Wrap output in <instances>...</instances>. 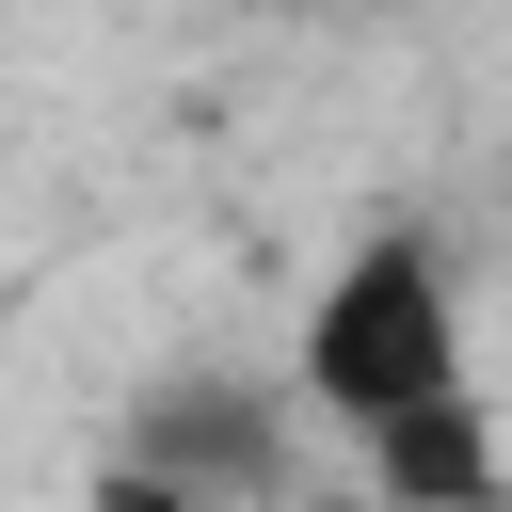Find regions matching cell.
Returning a JSON list of instances; mask_svg holds the SVG:
<instances>
[{
  "label": "cell",
  "instance_id": "6da1fadb",
  "mask_svg": "<svg viewBox=\"0 0 512 512\" xmlns=\"http://www.w3.org/2000/svg\"><path fill=\"white\" fill-rule=\"evenodd\" d=\"M304 400L352 448L384 416H416V400H464V288H448L432 240H352L320 272V304H304Z\"/></svg>",
  "mask_w": 512,
  "mask_h": 512
},
{
  "label": "cell",
  "instance_id": "7a4b0ae2",
  "mask_svg": "<svg viewBox=\"0 0 512 512\" xmlns=\"http://www.w3.org/2000/svg\"><path fill=\"white\" fill-rule=\"evenodd\" d=\"M368 480H384L400 512H480V496H496V400L464 384V400L384 416V432H368Z\"/></svg>",
  "mask_w": 512,
  "mask_h": 512
},
{
  "label": "cell",
  "instance_id": "3957f363",
  "mask_svg": "<svg viewBox=\"0 0 512 512\" xmlns=\"http://www.w3.org/2000/svg\"><path fill=\"white\" fill-rule=\"evenodd\" d=\"M96 512H208V496H192L176 464H112V480H96Z\"/></svg>",
  "mask_w": 512,
  "mask_h": 512
}]
</instances>
